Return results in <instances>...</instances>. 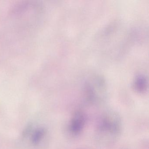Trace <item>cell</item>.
<instances>
[{"label": "cell", "mask_w": 149, "mask_h": 149, "mask_svg": "<svg viewBox=\"0 0 149 149\" xmlns=\"http://www.w3.org/2000/svg\"><path fill=\"white\" fill-rule=\"evenodd\" d=\"M122 123L119 114L110 110L103 113L97 125V136L101 142L109 143L115 141L121 133Z\"/></svg>", "instance_id": "6da1fadb"}, {"label": "cell", "mask_w": 149, "mask_h": 149, "mask_svg": "<svg viewBox=\"0 0 149 149\" xmlns=\"http://www.w3.org/2000/svg\"><path fill=\"white\" fill-rule=\"evenodd\" d=\"M85 86V97L90 102L96 103L102 101L105 95V86L103 80L99 77L94 78Z\"/></svg>", "instance_id": "7a4b0ae2"}, {"label": "cell", "mask_w": 149, "mask_h": 149, "mask_svg": "<svg viewBox=\"0 0 149 149\" xmlns=\"http://www.w3.org/2000/svg\"><path fill=\"white\" fill-rule=\"evenodd\" d=\"M85 123V114L81 111H77L71 117L69 125V130L73 135H78L82 131Z\"/></svg>", "instance_id": "3957f363"}, {"label": "cell", "mask_w": 149, "mask_h": 149, "mask_svg": "<svg viewBox=\"0 0 149 149\" xmlns=\"http://www.w3.org/2000/svg\"><path fill=\"white\" fill-rule=\"evenodd\" d=\"M133 87L135 91L138 93L145 92L147 88L146 78L143 75L138 76L134 81Z\"/></svg>", "instance_id": "277c9868"}, {"label": "cell", "mask_w": 149, "mask_h": 149, "mask_svg": "<svg viewBox=\"0 0 149 149\" xmlns=\"http://www.w3.org/2000/svg\"><path fill=\"white\" fill-rule=\"evenodd\" d=\"M46 133V129L40 128L35 131L32 134L31 141L33 145L36 146L42 141Z\"/></svg>", "instance_id": "5b68a950"}, {"label": "cell", "mask_w": 149, "mask_h": 149, "mask_svg": "<svg viewBox=\"0 0 149 149\" xmlns=\"http://www.w3.org/2000/svg\"><path fill=\"white\" fill-rule=\"evenodd\" d=\"M32 127H33V126L31 124L28 125L26 127L24 130L23 131V132H22V136H23V137H26L27 136H28L31 133Z\"/></svg>", "instance_id": "8992f818"}]
</instances>
